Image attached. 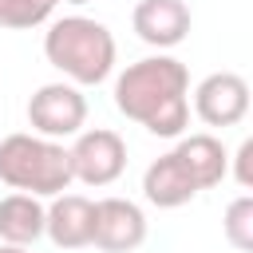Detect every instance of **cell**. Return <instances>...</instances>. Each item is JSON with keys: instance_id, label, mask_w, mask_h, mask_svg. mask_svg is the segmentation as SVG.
Returning a JSON list of instances; mask_svg holds the SVG:
<instances>
[{"instance_id": "3", "label": "cell", "mask_w": 253, "mask_h": 253, "mask_svg": "<svg viewBox=\"0 0 253 253\" xmlns=\"http://www.w3.org/2000/svg\"><path fill=\"white\" fill-rule=\"evenodd\" d=\"M0 182L20 194L55 198L75 178H71V158L55 138L16 130V134L0 138Z\"/></svg>"}, {"instance_id": "14", "label": "cell", "mask_w": 253, "mask_h": 253, "mask_svg": "<svg viewBox=\"0 0 253 253\" xmlns=\"http://www.w3.org/2000/svg\"><path fill=\"white\" fill-rule=\"evenodd\" d=\"M59 0H0V28L24 32V28H40Z\"/></svg>"}, {"instance_id": "10", "label": "cell", "mask_w": 253, "mask_h": 253, "mask_svg": "<svg viewBox=\"0 0 253 253\" xmlns=\"http://www.w3.org/2000/svg\"><path fill=\"white\" fill-rule=\"evenodd\" d=\"M142 194H146V202L158 206V210H178V206H186V202L198 194V182L190 178V170L182 166V158L170 150V154H162V158H154V162L146 166V174H142Z\"/></svg>"}, {"instance_id": "17", "label": "cell", "mask_w": 253, "mask_h": 253, "mask_svg": "<svg viewBox=\"0 0 253 253\" xmlns=\"http://www.w3.org/2000/svg\"><path fill=\"white\" fill-rule=\"evenodd\" d=\"M63 4H87V0H63Z\"/></svg>"}, {"instance_id": "11", "label": "cell", "mask_w": 253, "mask_h": 253, "mask_svg": "<svg viewBox=\"0 0 253 253\" xmlns=\"http://www.w3.org/2000/svg\"><path fill=\"white\" fill-rule=\"evenodd\" d=\"M174 154L182 158V166L190 170L198 190H210V186H217L229 174V154H225V146L213 134H190V138H182L174 146Z\"/></svg>"}, {"instance_id": "5", "label": "cell", "mask_w": 253, "mask_h": 253, "mask_svg": "<svg viewBox=\"0 0 253 253\" xmlns=\"http://www.w3.org/2000/svg\"><path fill=\"white\" fill-rule=\"evenodd\" d=\"M67 158H71V178L75 182H83V186H111L126 170V142L115 130H107V126L79 130V138L67 150Z\"/></svg>"}, {"instance_id": "16", "label": "cell", "mask_w": 253, "mask_h": 253, "mask_svg": "<svg viewBox=\"0 0 253 253\" xmlns=\"http://www.w3.org/2000/svg\"><path fill=\"white\" fill-rule=\"evenodd\" d=\"M0 253H28V245H0Z\"/></svg>"}, {"instance_id": "8", "label": "cell", "mask_w": 253, "mask_h": 253, "mask_svg": "<svg viewBox=\"0 0 253 253\" xmlns=\"http://www.w3.org/2000/svg\"><path fill=\"white\" fill-rule=\"evenodd\" d=\"M91 229H95V202L83 194H55L51 206L43 210V233L59 249L91 245Z\"/></svg>"}, {"instance_id": "9", "label": "cell", "mask_w": 253, "mask_h": 253, "mask_svg": "<svg viewBox=\"0 0 253 253\" xmlns=\"http://www.w3.org/2000/svg\"><path fill=\"white\" fill-rule=\"evenodd\" d=\"M130 24L142 43L174 47L190 36V8L182 0H138L130 12Z\"/></svg>"}, {"instance_id": "6", "label": "cell", "mask_w": 253, "mask_h": 253, "mask_svg": "<svg viewBox=\"0 0 253 253\" xmlns=\"http://www.w3.org/2000/svg\"><path fill=\"white\" fill-rule=\"evenodd\" d=\"M194 111L210 126H237L249 115V83L237 71H213L198 83Z\"/></svg>"}, {"instance_id": "1", "label": "cell", "mask_w": 253, "mask_h": 253, "mask_svg": "<svg viewBox=\"0 0 253 253\" xmlns=\"http://www.w3.org/2000/svg\"><path fill=\"white\" fill-rule=\"evenodd\" d=\"M190 71L174 55H146L115 79V107L158 138H178L190 123Z\"/></svg>"}, {"instance_id": "2", "label": "cell", "mask_w": 253, "mask_h": 253, "mask_svg": "<svg viewBox=\"0 0 253 253\" xmlns=\"http://www.w3.org/2000/svg\"><path fill=\"white\" fill-rule=\"evenodd\" d=\"M43 55L79 87H95L115 67V36L91 16H63L43 32Z\"/></svg>"}, {"instance_id": "4", "label": "cell", "mask_w": 253, "mask_h": 253, "mask_svg": "<svg viewBox=\"0 0 253 253\" xmlns=\"http://www.w3.org/2000/svg\"><path fill=\"white\" fill-rule=\"evenodd\" d=\"M28 123L43 138L79 134V126L87 123V99L75 83H43L28 99Z\"/></svg>"}, {"instance_id": "7", "label": "cell", "mask_w": 253, "mask_h": 253, "mask_svg": "<svg viewBox=\"0 0 253 253\" xmlns=\"http://www.w3.org/2000/svg\"><path fill=\"white\" fill-rule=\"evenodd\" d=\"M146 241V213L130 198H99L95 202V229L91 245L107 253H130Z\"/></svg>"}, {"instance_id": "13", "label": "cell", "mask_w": 253, "mask_h": 253, "mask_svg": "<svg viewBox=\"0 0 253 253\" xmlns=\"http://www.w3.org/2000/svg\"><path fill=\"white\" fill-rule=\"evenodd\" d=\"M221 233L225 241L237 249V253H249L253 249V198L241 194L225 206V217H221Z\"/></svg>"}, {"instance_id": "15", "label": "cell", "mask_w": 253, "mask_h": 253, "mask_svg": "<svg viewBox=\"0 0 253 253\" xmlns=\"http://www.w3.org/2000/svg\"><path fill=\"white\" fill-rule=\"evenodd\" d=\"M249 154H253V142H241V150H237V182L241 186H253V178H249Z\"/></svg>"}, {"instance_id": "12", "label": "cell", "mask_w": 253, "mask_h": 253, "mask_svg": "<svg viewBox=\"0 0 253 253\" xmlns=\"http://www.w3.org/2000/svg\"><path fill=\"white\" fill-rule=\"evenodd\" d=\"M43 237V206L36 194H8L0 198V241L4 245H32Z\"/></svg>"}]
</instances>
